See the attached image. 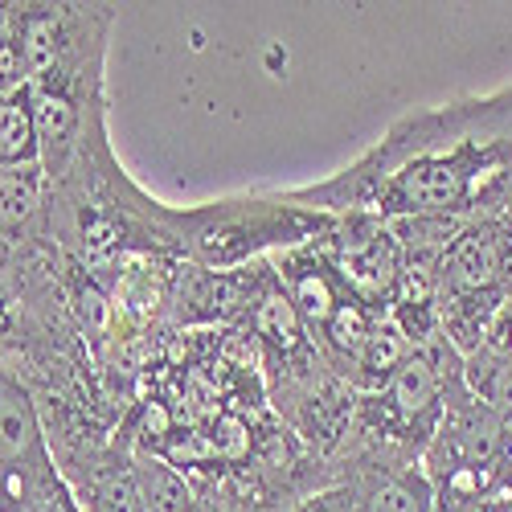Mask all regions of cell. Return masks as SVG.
Returning <instances> with one entry per match:
<instances>
[{
	"label": "cell",
	"instance_id": "1",
	"mask_svg": "<svg viewBox=\"0 0 512 512\" xmlns=\"http://www.w3.org/2000/svg\"><path fill=\"white\" fill-rule=\"evenodd\" d=\"M0 512H82L58 472L37 394L17 357L0 353Z\"/></svg>",
	"mask_w": 512,
	"mask_h": 512
},
{
	"label": "cell",
	"instance_id": "2",
	"mask_svg": "<svg viewBox=\"0 0 512 512\" xmlns=\"http://www.w3.org/2000/svg\"><path fill=\"white\" fill-rule=\"evenodd\" d=\"M398 197L414 213H447L463 201V173L447 160L422 156L398 173Z\"/></svg>",
	"mask_w": 512,
	"mask_h": 512
},
{
	"label": "cell",
	"instance_id": "3",
	"mask_svg": "<svg viewBox=\"0 0 512 512\" xmlns=\"http://www.w3.org/2000/svg\"><path fill=\"white\" fill-rule=\"evenodd\" d=\"M17 168H41V140L33 123L29 87L0 103V173H17Z\"/></svg>",
	"mask_w": 512,
	"mask_h": 512
},
{
	"label": "cell",
	"instance_id": "4",
	"mask_svg": "<svg viewBox=\"0 0 512 512\" xmlns=\"http://www.w3.org/2000/svg\"><path fill=\"white\" fill-rule=\"evenodd\" d=\"M132 472H136L144 512H193V496H189V488L177 476L173 463H164L156 455H136Z\"/></svg>",
	"mask_w": 512,
	"mask_h": 512
},
{
	"label": "cell",
	"instance_id": "5",
	"mask_svg": "<svg viewBox=\"0 0 512 512\" xmlns=\"http://www.w3.org/2000/svg\"><path fill=\"white\" fill-rule=\"evenodd\" d=\"M82 512H144L132 467L123 459H103L91 472V492L82 500Z\"/></svg>",
	"mask_w": 512,
	"mask_h": 512
},
{
	"label": "cell",
	"instance_id": "6",
	"mask_svg": "<svg viewBox=\"0 0 512 512\" xmlns=\"http://www.w3.org/2000/svg\"><path fill=\"white\" fill-rule=\"evenodd\" d=\"M41 173L46 168H17V173H0V230L9 238L25 230L41 209Z\"/></svg>",
	"mask_w": 512,
	"mask_h": 512
},
{
	"label": "cell",
	"instance_id": "7",
	"mask_svg": "<svg viewBox=\"0 0 512 512\" xmlns=\"http://www.w3.org/2000/svg\"><path fill=\"white\" fill-rule=\"evenodd\" d=\"M439 394V377L431 369L426 357H406L398 369H394V381H390V398L402 414H422L426 406L435 402Z\"/></svg>",
	"mask_w": 512,
	"mask_h": 512
},
{
	"label": "cell",
	"instance_id": "8",
	"mask_svg": "<svg viewBox=\"0 0 512 512\" xmlns=\"http://www.w3.org/2000/svg\"><path fill=\"white\" fill-rule=\"evenodd\" d=\"M259 332L279 353H295L304 345V320H300V312H295L287 291H271L259 304Z\"/></svg>",
	"mask_w": 512,
	"mask_h": 512
},
{
	"label": "cell",
	"instance_id": "9",
	"mask_svg": "<svg viewBox=\"0 0 512 512\" xmlns=\"http://www.w3.org/2000/svg\"><path fill=\"white\" fill-rule=\"evenodd\" d=\"M365 512H431V488L422 476H394L365 500Z\"/></svg>",
	"mask_w": 512,
	"mask_h": 512
},
{
	"label": "cell",
	"instance_id": "10",
	"mask_svg": "<svg viewBox=\"0 0 512 512\" xmlns=\"http://www.w3.org/2000/svg\"><path fill=\"white\" fill-rule=\"evenodd\" d=\"M291 304H295V312H300L304 324H328V320L336 316V308H340L332 283H328L320 271H304L300 279H295Z\"/></svg>",
	"mask_w": 512,
	"mask_h": 512
},
{
	"label": "cell",
	"instance_id": "11",
	"mask_svg": "<svg viewBox=\"0 0 512 512\" xmlns=\"http://www.w3.org/2000/svg\"><path fill=\"white\" fill-rule=\"evenodd\" d=\"M455 267L467 283H492L500 275V246L488 234L463 238L459 250H455Z\"/></svg>",
	"mask_w": 512,
	"mask_h": 512
},
{
	"label": "cell",
	"instance_id": "12",
	"mask_svg": "<svg viewBox=\"0 0 512 512\" xmlns=\"http://www.w3.org/2000/svg\"><path fill=\"white\" fill-rule=\"evenodd\" d=\"M324 332H328L332 345H336L340 353H349V357H361V353H365V345H369V336H373V328H369L365 312H361V308H353V304H340V308H336V316L324 324Z\"/></svg>",
	"mask_w": 512,
	"mask_h": 512
},
{
	"label": "cell",
	"instance_id": "13",
	"mask_svg": "<svg viewBox=\"0 0 512 512\" xmlns=\"http://www.w3.org/2000/svg\"><path fill=\"white\" fill-rule=\"evenodd\" d=\"M402 361H406V357H402V336H398L394 328L373 332L369 345H365V353H361V365L373 369V373H390V369H398Z\"/></svg>",
	"mask_w": 512,
	"mask_h": 512
},
{
	"label": "cell",
	"instance_id": "14",
	"mask_svg": "<svg viewBox=\"0 0 512 512\" xmlns=\"http://www.w3.org/2000/svg\"><path fill=\"white\" fill-rule=\"evenodd\" d=\"M476 390H484V398L496 406H512V361L492 365V373L484 381H476Z\"/></svg>",
	"mask_w": 512,
	"mask_h": 512
},
{
	"label": "cell",
	"instance_id": "15",
	"mask_svg": "<svg viewBox=\"0 0 512 512\" xmlns=\"http://www.w3.org/2000/svg\"><path fill=\"white\" fill-rule=\"evenodd\" d=\"M336 508V496H324V500H316V504H308L304 512H332Z\"/></svg>",
	"mask_w": 512,
	"mask_h": 512
},
{
	"label": "cell",
	"instance_id": "16",
	"mask_svg": "<svg viewBox=\"0 0 512 512\" xmlns=\"http://www.w3.org/2000/svg\"><path fill=\"white\" fill-rule=\"evenodd\" d=\"M500 345H512V312H508V320H504V328H500Z\"/></svg>",
	"mask_w": 512,
	"mask_h": 512
},
{
	"label": "cell",
	"instance_id": "17",
	"mask_svg": "<svg viewBox=\"0 0 512 512\" xmlns=\"http://www.w3.org/2000/svg\"><path fill=\"white\" fill-rule=\"evenodd\" d=\"M484 512H504V508H484Z\"/></svg>",
	"mask_w": 512,
	"mask_h": 512
}]
</instances>
